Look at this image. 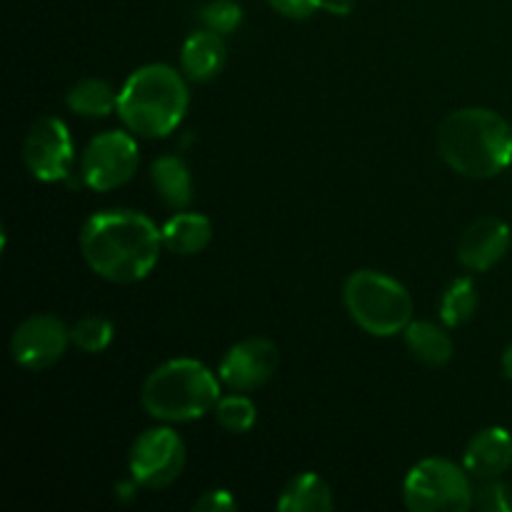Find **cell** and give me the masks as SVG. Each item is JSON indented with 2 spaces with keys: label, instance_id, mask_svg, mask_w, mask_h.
<instances>
[{
  "label": "cell",
  "instance_id": "cell-1",
  "mask_svg": "<svg viewBox=\"0 0 512 512\" xmlns=\"http://www.w3.org/2000/svg\"><path fill=\"white\" fill-rule=\"evenodd\" d=\"M163 248L160 228L138 210H100L80 230L85 263L108 283L128 285L148 278Z\"/></svg>",
  "mask_w": 512,
  "mask_h": 512
},
{
  "label": "cell",
  "instance_id": "cell-2",
  "mask_svg": "<svg viewBox=\"0 0 512 512\" xmlns=\"http://www.w3.org/2000/svg\"><path fill=\"white\" fill-rule=\"evenodd\" d=\"M438 153L465 178H495L512 163V125L490 108L455 110L438 128Z\"/></svg>",
  "mask_w": 512,
  "mask_h": 512
},
{
  "label": "cell",
  "instance_id": "cell-3",
  "mask_svg": "<svg viewBox=\"0 0 512 512\" xmlns=\"http://www.w3.org/2000/svg\"><path fill=\"white\" fill-rule=\"evenodd\" d=\"M188 105V78L165 63L140 65L118 93L120 120L138 138H168L185 120Z\"/></svg>",
  "mask_w": 512,
  "mask_h": 512
},
{
  "label": "cell",
  "instance_id": "cell-4",
  "mask_svg": "<svg viewBox=\"0 0 512 512\" xmlns=\"http://www.w3.org/2000/svg\"><path fill=\"white\" fill-rule=\"evenodd\" d=\"M220 400V378L193 358L158 365L145 378L140 403L160 423H193L213 413Z\"/></svg>",
  "mask_w": 512,
  "mask_h": 512
},
{
  "label": "cell",
  "instance_id": "cell-5",
  "mask_svg": "<svg viewBox=\"0 0 512 512\" xmlns=\"http://www.w3.org/2000/svg\"><path fill=\"white\" fill-rule=\"evenodd\" d=\"M343 303L353 323L373 338H393L413 323V295L380 270H355L343 285Z\"/></svg>",
  "mask_w": 512,
  "mask_h": 512
},
{
  "label": "cell",
  "instance_id": "cell-6",
  "mask_svg": "<svg viewBox=\"0 0 512 512\" xmlns=\"http://www.w3.org/2000/svg\"><path fill=\"white\" fill-rule=\"evenodd\" d=\"M473 475L465 465L445 458H425L410 468L403 483V500L413 512H465L473 508Z\"/></svg>",
  "mask_w": 512,
  "mask_h": 512
},
{
  "label": "cell",
  "instance_id": "cell-7",
  "mask_svg": "<svg viewBox=\"0 0 512 512\" xmlns=\"http://www.w3.org/2000/svg\"><path fill=\"white\" fill-rule=\"evenodd\" d=\"M140 165V150L135 135L125 130H105L85 145L80 155L83 183L95 193L123 188L135 178Z\"/></svg>",
  "mask_w": 512,
  "mask_h": 512
},
{
  "label": "cell",
  "instance_id": "cell-8",
  "mask_svg": "<svg viewBox=\"0 0 512 512\" xmlns=\"http://www.w3.org/2000/svg\"><path fill=\"white\" fill-rule=\"evenodd\" d=\"M130 478L138 488L165 490L183 475L185 443L173 428H150L130 445Z\"/></svg>",
  "mask_w": 512,
  "mask_h": 512
},
{
  "label": "cell",
  "instance_id": "cell-9",
  "mask_svg": "<svg viewBox=\"0 0 512 512\" xmlns=\"http://www.w3.org/2000/svg\"><path fill=\"white\" fill-rule=\"evenodd\" d=\"M23 163L40 183H60L68 178L75 163L68 125L55 115H43L35 120L23 140Z\"/></svg>",
  "mask_w": 512,
  "mask_h": 512
},
{
  "label": "cell",
  "instance_id": "cell-10",
  "mask_svg": "<svg viewBox=\"0 0 512 512\" xmlns=\"http://www.w3.org/2000/svg\"><path fill=\"white\" fill-rule=\"evenodd\" d=\"M70 343H73L70 328L63 320L50 313H38L25 318L15 328L10 338V358L18 368L40 373V370L53 368Z\"/></svg>",
  "mask_w": 512,
  "mask_h": 512
},
{
  "label": "cell",
  "instance_id": "cell-11",
  "mask_svg": "<svg viewBox=\"0 0 512 512\" xmlns=\"http://www.w3.org/2000/svg\"><path fill=\"white\" fill-rule=\"evenodd\" d=\"M280 350L268 338H245L223 355L218 368L220 383L233 393L258 390L278 373Z\"/></svg>",
  "mask_w": 512,
  "mask_h": 512
},
{
  "label": "cell",
  "instance_id": "cell-12",
  "mask_svg": "<svg viewBox=\"0 0 512 512\" xmlns=\"http://www.w3.org/2000/svg\"><path fill=\"white\" fill-rule=\"evenodd\" d=\"M512 230L505 220L478 218L463 230L458 240V263L470 273H488L508 255Z\"/></svg>",
  "mask_w": 512,
  "mask_h": 512
},
{
  "label": "cell",
  "instance_id": "cell-13",
  "mask_svg": "<svg viewBox=\"0 0 512 512\" xmlns=\"http://www.w3.org/2000/svg\"><path fill=\"white\" fill-rule=\"evenodd\" d=\"M463 465L475 480L503 478L512 468V435L505 428H485L468 443Z\"/></svg>",
  "mask_w": 512,
  "mask_h": 512
},
{
  "label": "cell",
  "instance_id": "cell-14",
  "mask_svg": "<svg viewBox=\"0 0 512 512\" xmlns=\"http://www.w3.org/2000/svg\"><path fill=\"white\" fill-rule=\"evenodd\" d=\"M228 60L225 35L203 28L188 35L180 48V70L193 83H210L218 78Z\"/></svg>",
  "mask_w": 512,
  "mask_h": 512
},
{
  "label": "cell",
  "instance_id": "cell-15",
  "mask_svg": "<svg viewBox=\"0 0 512 512\" xmlns=\"http://www.w3.org/2000/svg\"><path fill=\"white\" fill-rule=\"evenodd\" d=\"M150 183L155 195L170 210H188L193 203V175L180 155H160L150 165Z\"/></svg>",
  "mask_w": 512,
  "mask_h": 512
},
{
  "label": "cell",
  "instance_id": "cell-16",
  "mask_svg": "<svg viewBox=\"0 0 512 512\" xmlns=\"http://www.w3.org/2000/svg\"><path fill=\"white\" fill-rule=\"evenodd\" d=\"M160 235H163L165 250L190 258V255L203 253L210 245V240H213V223L203 213L175 210L173 218L165 220V225L160 228Z\"/></svg>",
  "mask_w": 512,
  "mask_h": 512
},
{
  "label": "cell",
  "instance_id": "cell-17",
  "mask_svg": "<svg viewBox=\"0 0 512 512\" xmlns=\"http://www.w3.org/2000/svg\"><path fill=\"white\" fill-rule=\"evenodd\" d=\"M333 508V490L318 473H300L290 478L278 498L280 512H330Z\"/></svg>",
  "mask_w": 512,
  "mask_h": 512
},
{
  "label": "cell",
  "instance_id": "cell-18",
  "mask_svg": "<svg viewBox=\"0 0 512 512\" xmlns=\"http://www.w3.org/2000/svg\"><path fill=\"white\" fill-rule=\"evenodd\" d=\"M403 335L410 355H413L415 360H420L423 365L440 368V365L450 363V358H453V340H450V335L445 333V328H440L438 323H430V320H413V323L405 328Z\"/></svg>",
  "mask_w": 512,
  "mask_h": 512
},
{
  "label": "cell",
  "instance_id": "cell-19",
  "mask_svg": "<svg viewBox=\"0 0 512 512\" xmlns=\"http://www.w3.org/2000/svg\"><path fill=\"white\" fill-rule=\"evenodd\" d=\"M118 93L108 80L103 78H83L75 83L65 95V105L70 113L80 118H105L110 113H118Z\"/></svg>",
  "mask_w": 512,
  "mask_h": 512
},
{
  "label": "cell",
  "instance_id": "cell-20",
  "mask_svg": "<svg viewBox=\"0 0 512 512\" xmlns=\"http://www.w3.org/2000/svg\"><path fill=\"white\" fill-rule=\"evenodd\" d=\"M478 310V290L470 278H455L440 298V320L445 328H460Z\"/></svg>",
  "mask_w": 512,
  "mask_h": 512
},
{
  "label": "cell",
  "instance_id": "cell-21",
  "mask_svg": "<svg viewBox=\"0 0 512 512\" xmlns=\"http://www.w3.org/2000/svg\"><path fill=\"white\" fill-rule=\"evenodd\" d=\"M213 415L220 428L233 435L250 433L258 423V408H255L253 400L245 393H233V390H230V395H220Z\"/></svg>",
  "mask_w": 512,
  "mask_h": 512
},
{
  "label": "cell",
  "instance_id": "cell-22",
  "mask_svg": "<svg viewBox=\"0 0 512 512\" xmlns=\"http://www.w3.org/2000/svg\"><path fill=\"white\" fill-rule=\"evenodd\" d=\"M115 328L108 318L103 315H85L78 323L70 328V340H73L75 348H80L88 355L105 353L113 343Z\"/></svg>",
  "mask_w": 512,
  "mask_h": 512
},
{
  "label": "cell",
  "instance_id": "cell-23",
  "mask_svg": "<svg viewBox=\"0 0 512 512\" xmlns=\"http://www.w3.org/2000/svg\"><path fill=\"white\" fill-rule=\"evenodd\" d=\"M200 23L213 33L230 35L243 23V8L235 0H210L200 8Z\"/></svg>",
  "mask_w": 512,
  "mask_h": 512
},
{
  "label": "cell",
  "instance_id": "cell-24",
  "mask_svg": "<svg viewBox=\"0 0 512 512\" xmlns=\"http://www.w3.org/2000/svg\"><path fill=\"white\" fill-rule=\"evenodd\" d=\"M473 508L485 512H512V485L503 478L480 480V488H475Z\"/></svg>",
  "mask_w": 512,
  "mask_h": 512
},
{
  "label": "cell",
  "instance_id": "cell-25",
  "mask_svg": "<svg viewBox=\"0 0 512 512\" xmlns=\"http://www.w3.org/2000/svg\"><path fill=\"white\" fill-rule=\"evenodd\" d=\"M275 13L290 20H308L318 10H325V0H265Z\"/></svg>",
  "mask_w": 512,
  "mask_h": 512
},
{
  "label": "cell",
  "instance_id": "cell-26",
  "mask_svg": "<svg viewBox=\"0 0 512 512\" xmlns=\"http://www.w3.org/2000/svg\"><path fill=\"white\" fill-rule=\"evenodd\" d=\"M235 508H238V500H235L233 493L225 488L205 490L193 505V510L198 512H233Z\"/></svg>",
  "mask_w": 512,
  "mask_h": 512
},
{
  "label": "cell",
  "instance_id": "cell-27",
  "mask_svg": "<svg viewBox=\"0 0 512 512\" xmlns=\"http://www.w3.org/2000/svg\"><path fill=\"white\" fill-rule=\"evenodd\" d=\"M355 8V0H325V10L333 15H348Z\"/></svg>",
  "mask_w": 512,
  "mask_h": 512
},
{
  "label": "cell",
  "instance_id": "cell-28",
  "mask_svg": "<svg viewBox=\"0 0 512 512\" xmlns=\"http://www.w3.org/2000/svg\"><path fill=\"white\" fill-rule=\"evenodd\" d=\"M500 368H503V375L508 380H512V343L505 348L503 353V360H500Z\"/></svg>",
  "mask_w": 512,
  "mask_h": 512
}]
</instances>
